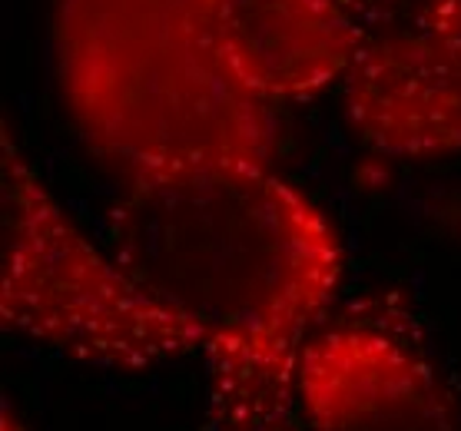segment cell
Instances as JSON below:
<instances>
[{"label":"cell","instance_id":"6da1fadb","mask_svg":"<svg viewBox=\"0 0 461 431\" xmlns=\"http://www.w3.org/2000/svg\"><path fill=\"white\" fill-rule=\"evenodd\" d=\"M110 239L116 263L196 338L212 431H299L305 332L342 279L319 206L269 166L173 169L130 179Z\"/></svg>","mask_w":461,"mask_h":431},{"label":"cell","instance_id":"7a4b0ae2","mask_svg":"<svg viewBox=\"0 0 461 431\" xmlns=\"http://www.w3.org/2000/svg\"><path fill=\"white\" fill-rule=\"evenodd\" d=\"M57 50L77 123L130 179L269 166L273 103L232 64L222 0H60Z\"/></svg>","mask_w":461,"mask_h":431},{"label":"cell","instance_id":"3957f363","mask_svg":"<svg viewBox=\"0 0 461 431\" xmlns=\"http://www.w3.org/2000/svg\"><path fill=\"white\" fill-rule=\"evenodd\" d=\"M0 316L33 342L110 368L186 355L196 338L57 206L7 127L0 137Z\"/></svg>","mask_w":461,"mask_h":431},{"label":"cell","instance_id":"277c9868","mask_svg":"<svg viewBox=\"0 0 461 431\" xmlns=\"http://www.w3.org/2000/svg\"><path fill=\"white\" fill-rule=\"evenodd\" d=\"M346 110L385 157L461 153V40L421 17L375 23L346 74Z\"/></svg>","mask_w":461,"mask_h":431},{"label":"cell","instance_id":"5b68a950","mask_svg":"<svg viewBox=\"0 0 461 431\" xmlns=\"http://www.w3.org/2000/svg\"><path fill=\"white\" fill-rule=\"evenodd\" d=\"M305 431H455L435 372L372 326H336L299 358Z\"/></svg>","mask_w":461,"mask_h":431},{"label":"cell","instance_id":"8992f818","mask_svg":"<svg viewBox=\"0 0 461 431\" xmlns=\"http://www.w3.org/2000/svg\"><path fill=\"white\" fill-rule=\"evenodd\" d=\"M222 31L266 103H299L352 70L372 13L362 0H222Z\"/></svg>","mask_w":461,"mask_h":431},{"label":"cell","instance_id":"52a82bcc","mask_svg":"<svg viewBox=\"0 0 461 431\" xmlns=\"http://www.w3.org/2000/svg\"><path fill=\"white\" fill-rule=\"evenodd\" d=\"M419 17L435 31L461 40V0H429Z\"/></svg>","mask_w":461,"mask_h":431},{"label":"cell","instance_id":"ba28073f","mask_svg":"<svg viewBox=\"0 0 461 431\" xmlns=\"http://www.w3.org/2000/svg\"><path fill=\"white\" fill-rule=\"evenodd\" d=\"M372 13V27L385 21H405V17H419L429 0H362Z\"/></svg>","mask_w":461,"mask_h":431},{"label":"cell","instance_id":"9c48e42d","mask_svg":"<svg viewBox=\"0 0 461 431\" xmlns=\"http://www.w3.org/2000/svg\"><path fill=\"white\" fill-rule=\"evenodd\" d=\"M0 431H21V425L11 418V405H4V428Z\"/></svg>","mask_w":461,"mask_h":431}]
</instances>
